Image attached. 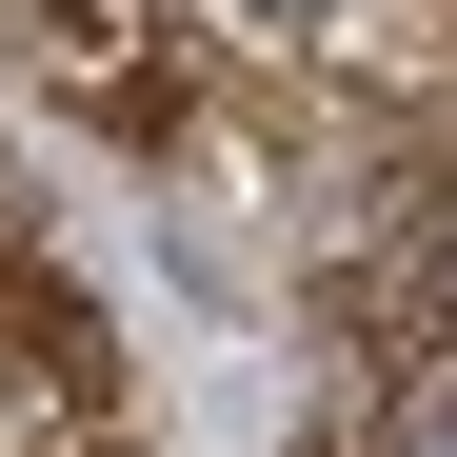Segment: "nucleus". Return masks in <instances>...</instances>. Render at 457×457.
<instances>
[{"instance_id":"nucleus-1","label":"nucleus","mask_w":457,"mask_h":457,"mask_svg":"<svg viewBox=\"0 0 457 457\" xmlns=\"http://www.w3.org/2000/svg\"><path fill=\"white\" fill-rule=\"evenodd\" d=\"M0 378H21L40 418H120V338H100V298L60 278L21 219H0Z\"/></svg>"},{"instance_id":"nucleus-2","label":"nucleus","mask_w":457,"mask_h":457,"mask_svg":"<svg viewBox=\"0 0 457 457\" xmlns=\"http://www.w3.org/2000/svg\"><path fill=\"white\" fill-rule=\"evenodd\" d=\"M398 398H418V457H457V338H437V358L398 378Z\"/></svg>"}]
</instances>
